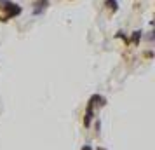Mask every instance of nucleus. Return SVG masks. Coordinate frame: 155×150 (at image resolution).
<instances>
[{
	"instance_id": "1",
	"label": "nucleus",
	"mask_w": 155,
	"mask_h": 150,
	"mask_svg": "<svg viewBox=\"0 0 155 150\" xmlns=\"http://www.w3.org/2000/svg\"><path fill=\"white\" fill-rule=\"evenodd\" d=\"M115 4H117V2H115V0H108V5H110V7L113 9V11H115V9H117V5H115Z\"/></svg>"
},
{
	"instance_id": "3",
	"label": "nucleus",
	"mask_w": 155,
	"mask_h": 150,
	"mask_svg": "<svg viewBox=\"0 0 155 150\" xmlns=\"http://www.w3.org/2000/svg\"><path fill=\"white\" fill-rule=\"evenodd\" d=\"M99 150H103V148H99Z\"/></svg>"
},
{
	"instance_id": "2",
	"label": "nucleus",
	"mask_w": 155,
	"mask_h": 150,
	"mask_svg": "<svg viewBox=\"0 0 155 150\" xmlns=\"http://www.w3.org/2000/svg\"><path fill=\"white\" fill-rule=\"evenodd\" d=\"M84 150H91V148H89V147H84Z\"/></svg>"
}]
</instances>
